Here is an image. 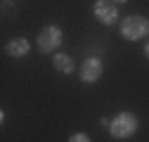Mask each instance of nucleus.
Here are the masks:
<instances>
[{"label": "nucleus", "instance_id": "9", "mask_svg": "<svg viewBox=\"0 0 149 142\" xmlns=\"http://www.w3.org/2000/svg\"><path fill=\"white\" fill-rule=\"evenodd\" d=\"M144 57H147V59H149V40H147V43H144Z\"/></svg>", "mask_w": 149, "mask_h": 142}, {"label": "nucleus", "instance_id": "1", "mask_svg": "<svg viewBox=\"0 0 149 142\" xmlns=\"http://www.w3.org/2000/svg\"><path fill=\"white\" fill-rule=\"evenodd\" d=\"M107 130L116 140H128V137H133L137 133V116L133 111H121V114H116L114 118H111Z\"/></svg>", "mask_w": 149, "mask_h": 142}, {"label": "nucleus", "instance_id": "3", "mask_svg": "<svg viewBox=\"0 0 149 142\" xmlns=\"http://www.w3.org/2000/svg\"><path fill=\"white\" fill-rule=\"evenodd\" d=\"M121 36L125 40H140L144 36H149V19H144V17H128V19H123Z\"/></svg>", "mask_w": 149, "mask_h": 142}, {"label": "nucleus", "instance_id": "2", "mask_svg": "<svg viewBox=\"0 0 149 142\" xmlns=\"http://www.w3.org/2000/svg\"><path fill=\"white\" fill-rule=\"evenodd\" d=\"M64 40V36H62V29L59 26H43L40 33H38V38H36V45H38V50L43 52V55H52L54 50H59Z\"/></svg>", "mask_w": 149, "mask_h": 142}, {"label": "nucleus", "instance_id": "8", "mask_svg": "<svg viewBox=\"0 0 149 142\" xmlns=\"http://www.w3.org/2000/svg\"><path fill=\"white\" fill-rule=\"evenodd\" d=\"M69 142H92V140H90L88 133H73V135L69 137Z\"/></svg>", "mask_w": 149, "mask_h": 142}, {"label": "nucleus", "instance_id": "5", "mask_svg": "<svg viewBox=\"0 0 149 142\" xmlns=\"http://www.w3.org/2000/svg\"><path fill=\"white\" fill-rule=\"evenodd\" d=\"M102 71H104V64H102L100 57H88L81 66V81L83 83H95V81H100Z\"/></svg>", "mask_w": 149, "mask_h": 142}, {"label": "nucleus", "instance_id": "10", "mask_svg": "<svg viewBox=\"0 0 149 142\" xmlns=\"http://www.w3.org/2000/svg\"><path fill=\"white\" fill-rule=\"evenodd\" d=\"M111 3H116V5H118V3H128V0H111Z\"/></svg>", "mask_w": 149, "mask_h": 142}, {"label": "nucleus", "instance_id": "6", "mask_svg": "<svg viewBox=\"0 0 149 142\" xmlns=\"http://www.w3.org/2000/svg\"><path fill=\"white\" fill-rule=\"evenodd\" d=\"M29 50H31V43L26 38H14L7 43V55H12V57H24Z\"/></svg>", "mask_w": 149, "mask_h": 142}, {"label": "nucleus", "instance_id": "4", "mask_svg": "<svg viewBox=\"0 0 149 142\" xmlns=\"http://www.w3.org/2000/svg\"><path fill=\"white\" fill-rule=\"evenodd\" d=\"M92 14H95V19L100 24L111 26L118 19V7H116V3H111V0H97L95 7H92Z\"/></svg>", "mask_w": 149, "mask_h": 142}, {"label": "nucleus", "instance_id": "7", "mask_svg": "<svg viewBox=\"0 0 149 142\" xmlns=\"http://www.w3.org/2000/svg\"><path fill=\"white\" fill-rule=\"evenodd\" d=\"M52 62H54V69H57L59 74H71L73 71V59L69 55H64V52H57V55L52 57Z\"/></svg>", "mask_w": 149, "mask_h": 142}]
</instances>
